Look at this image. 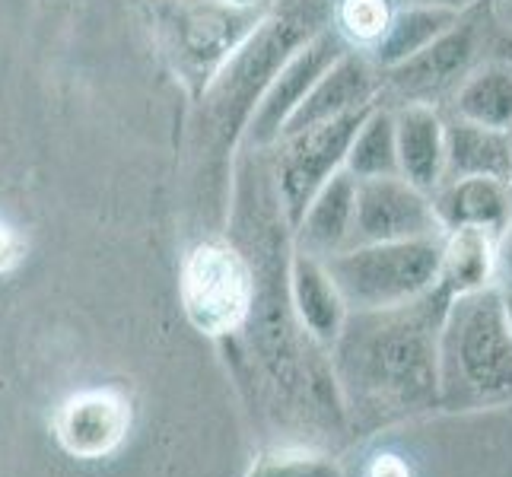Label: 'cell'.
Here are the masks:
<instances>
[{
  "label": "cell",
  "mask_w": 512,
  "mask_h": 477,
  "mask_svg": "<svg viewBox=\"0 0 512 477\" xmlns=\"http://www.w3.org/2000/svg\"><path fill=\"white\" fill-rule=\"evenodd\" d=\"M353 204H357V179L341 169L315 191L306 214L299 217L296 229V252L312 258H331L347 249L350 226H353Z\"/></svg>",
  "instance_id": "obj_14"
},
{
  "label": "cell",
  "mask_w": 512,
  "mask_h": 477,
  "mask_svg": "<svg viewBox=\"0 0 512 477\" xmlns=\"http://www.w3.org/2000/svg\"><path fill=\"white\" fill-rule=\"evenodd\" d=\"M449 102H452V118L509 131L512 128V61L478 64Z\"/></svg>",
  "instance_id": "obj_18"
},
{
  "label": "cell",
  "mask_w": 512,
  "mask_h": 477,
  "mask_svg": "<svg viewBox=\"0 0 512 477\" xmlns=\"http://www.w3.org/2000/svg\"><path fill=\"white\" fill-rule=\"evenodd\" d=\"M449 299L436 284L395 309L347 312L328 363L344 420L360 436L439 408L436 341Z\"/></svg>",
  "instance_id": "obj_1"
},
{
  "label": "cell",
  "mask_w": 512,
  "mask_h": 477,
  "mask_svg": "<svg viewBox=\"0 0 512 477\" xmlns=\"http://www.w3.org/2000/svg\"><path fill=\"white\" fill-rule=\"evenodd\" d=\"M439 408L512 404V325L500 287L449 299L436 341Z\"/></svg>",
  "instance_id": "obj_2"
},
{
  "label": "cell",
  "mask_w": 512,
  "mask_h": 477,
  "mask_svg": "<svg viewBox=\"0 0 512 477\" xmlns=\"http://www.w3.org/2000/svg\"><path fill=\"white\" fill-rule=\"evenodd\" d=\"M493 26L497 23H493L490 0L465 10L439 39L420 48L414 58L385 70L392 90L401 96V102L436 105L443 99H452L471 70L484 64V48L490 42Z\"/></svg>",
  "instance_id": "obj_6"
},
{
  "label": "cell",
  "mask_w": 512,
  "mask_h": 477,
  "mask_svg": "<svg viewBox=\"0 0 512 477\" xmlns=\"http://www.w3.org/2000/svg\"><path fill=\"white\" fill-rule=\"evenodd\" d=\"M392 4L388 0H341L338 7V26H341V39L353 45H366L373 48L388 23H392Z\"/></svg>",
  "instance_id": "obj_22"
},
{
  "label": "cell",
  "mask_w": 512,
  "mask_h": 477,
  "mask_svg": "<svg viewBox=\"0 0 512 477\" xmlns=\"http://www.w3.org/2000/svg\"><path fill=\"white\" fill-rule=\"evenodd\" d=\"M430 201L443 233L446 229H478L490 239H500L512 223V182L503 179H487V175L443 179Z\"/></svg>",
  "instance_id": "obj_12"
},
{
  "label": "cell",
  "mask_w": 512,
  "mask_h": 477,
  "mask_svg": "<svg viewBox=\"0 0 512 477\" xmlns=\"http://www.w3.org/2000/svg\"><path fill=\"white\" fill-rule=\"evenodd\" d=\"M125 430V411L121 401L109 395H83L67 404L61 420V436L70 452L77 455H99L121 439Z\"/></svg>",
  "instance_id": "obj_20"
},
{
  "label": "cell",
  "mask_w": 512,
  "mask_h": 477,
  "mask_svg": "<svg viewBox=\"0 0 512 477\" xmlns=\"http://www.w3.org/2000/svg\"><path fill=\"white\" fill-rule=\"evenodd\" d=\"M373 105L347 112L341 118H331L325 125L280 137V156H277L274 179H277L280 207H284V217L290 226H296L299 217L306 214L315 191H319L334 172L344 169V156H347L350 140L363 125V118L369 115Z\"/></svg>",
  "instance_id": "obj_8"
},
{
  "label": "cell",
  "mask_w": 512,
  "mask_h": 477,
  "mask_svg": "<svg viewBox=\"0 0 512 477\" xmlns=\"http://www.w3.org/2000/svg\"><path fill=\"white\" fill-rule=\"evenodd\" d=\"M458 16L462 13L427 7V4H404L401 10L392 13V23H388L385 35L373 45V64L382 70L404 64L420 48H427L433 39H439Z\"/></svg>",
  "instance_id": "obj_19"
},
{
  "label": "cell",
  "mask_w": 512,
  "mask_h": 477,
  "mask_svg": "<svg viewBox=\"0 0 512 477\" xmlns=\"http://www.w3.org/2000/svg\"><path fill=\"white\" fill-rule=\"evenodd\" d=\"M16 249H20V245H16V236L10 233V226L0 223V271L10 268L16 261Z\"/></svg>",
  "instance_id": "obj_25"
},
{
  "label": "cell",
  "mask_w": 512,
  "mask_h": 477,
  "mask_svg": "<svg viewBox=\"0 0 512 477\" xmlns=\"http://www.w3.org/2000/svg\"><path fill=\"white\" fill-rule=\"evenodd\" d=\"M255 277L236 245L201 242L182 264V303L194 328L214 338L242 331L252 312Z\"/></svg>",
  "instance_id": "obj_7"
},
{
  "label": "cell",
  "mask_w": 512,
  "mask_h": 477,
  "mask_svg": "<svg viewBox=\"0 0 512 477\" xmlns=\"http://www.w3.org/2000/svg\"><path fill=\"white\" fill-rule=\"evenodd\" d=\"M509 134H512V128H509Z\"/></svg>",
  "instance_id": "obj_29"
},
{
  "label": "cell",
  "mask_w": 512,
  "mask_h": 477,
  "mask_svg": "<svg viewBox=\"0 0 512 477\" xmlns=\"http://www.w3.org/2000/svg\"><path fill=\"white\" fill-rule=\"evenodd\" d=\"M245 477H341V471L319 455L306 452H268Z\"/></svg>",
  "instance_id": "obj_23"
},
{
  "label": "cell",
  "mask_w": 512,
  "mask_h": 477,
  "mask_svg": "<svg viewBox=\"0 0 512 477\" xmlns=\"http://www.w3.org/2000/svg\"><path fill=\"white\" fill-rule=\"evenodd\" d=\"M503 303H506V315H509V325H512V296L503 293Z\"/></svg>",
  "instance_id": "obj_28"
},
{
  "label": "cell",
  "mask_w": 512,
  "mask_h": 477,
  "mask_svg": "<svg viewBox=\"0 0 512 477\" xmlns=\"http://www.w3.org/2000/svg\"><path fill=\"white\" fill-rule=\"evenodd\" d=\"M268 7L233 0H160V20L172 55L188 77L207 86L226 58L264 23Z\"/></svg>",
  "instance_id": "obj_5"
},
{
  "label": "cell",
  "mask_w": 512,
  "mask_h": 477,
  "mask_svg": "<svg viewBox=\"0 0 512 477\" xmlns=\"http://www.w3.org/2000/svg\"><path fill=\"white\" fill-rule=\"evenodd\" d=\"M344 51H350L347 42L331 29H319L306 45H299L293 51V58L280 67V74L268 86V93L261 96L258 109L252 112L249 128H245L249 144L255 147L277 144L280 134H284L287 118L296 112V105L309 96L312 86L322 80L325 70L338 61Z\"/></svg>",
  "instance_id": "obj_10"
},
{
  "label": "cell",
  "mask_w": 512,
  "mask_h": 477,
  "mask_svg": "<svg viewBox=\"0 0 512 477\" xmlns=\"http://www.w3.org/2000/svg\"><path fill=\"white\" fill-rule=\"evenodd\" d=\"M290 306L299 328L319 347H331L347 318V306L322 258L296 252L290 261Z\"/></svg>",
  "instance_id": "obj_15"
},
{
  "label": "cell",
  "mask_w": 512,
  "mask_h": 477,
  "mask_svg": "<svg viewBox=\"0 0 512 477\" xmlns=\"http://www.w3.org/2000/svg\"><path fill=\"white\" fill-rule=\"evenodd\" d=\"M490 10H493V23H497V29H503L512 39V0H490Z\"/></svg>",
  "instance_id": "obj_26"
},
{
  "label": "cell",
  "mask_w": 512,
  "mask_h": 477,
  "mask_svg": "<svg viewBox=\"0 0 512 477\" xmlns=\"http://www.w3.org/2000/svg\"><path fill=\"white\" fill-rule=\"evenodd\" d=\"M439 287L452 299L497 287V239L478 229H446L439 239Z\"/></svg>",
  "instance_id": "obj_17"
},
{
  "label": "cell",
  "mask_w": 512,
  "mask_h": 477,
  "mask_svg": "<svg viewBox=\"0 0 512 477\" xmlns=\"http://www.w3.org/2000/svg\"><path fill=\"white\" fill-rule=\"evenodd\" d=\"M319 32L312 20L299 10H284L264 16V23L245 39L226 64L204 86V144L214 150L210 156L223 163L233 153L236 140L249 128V118L258 109L261 96L280 74L293 51L306 45Z\"/></svg>",
  "instance_id": "obj_3"
},
{
  "label": "cell",
  "mask_w": 512,
  "mask_h": 477,
  "mask_svg": "<svg viewBox=\"0 0 512 477\" xmlns=\"http://www.w3.org/2000/svg\"><path fill=\"white\" fill-rule=\"evenodd\" d=\"M462 175L512 182V134L446 118V179H462Z\"/></svg>",
  "instance_id": "obj_16"
},
{
  "label": "cell",
  "mask_w": 512,
  "mask_h": 477,
  "mask_svg": "<svg viewBox=\"0 0 512 477\" xmlns=\"http://www.w3.org/2000/svg\"><path fill=\"white\" fill-rule=\"evenodd\" d=\"M404 4H427V7H439V10L465 13V10H471V7L484 4V0H404Z\"/></svg>",
  "instance_id": "obj_27"
},
{
  "label": "cell",
  "mask_w": 512,
  "mask_h": 477,
  "mask_svg": "<svg viewBox=\"0 0 512 477\" xmlns=\"http://www.w3.org/2000/svg\"><path fill=\"white\" fill-rule=\"evenodd\" d=\"M392 115L398 175L433 194L446 179V115L423 102H401Z\"/></svg>",
  "instance_id": "obj_13"
},
{
  "label": "cell",
  "mask_w": 512,
  "mask_h": 477,
  "mask_svg": "<svg viewBox=\"0 0 512 477\" xmlns=\"http://www.w3.org/2000/svg\"><path fill=\"white\" fill-rule=\"evenodd\" d=\"M376 93H379L376 67L363 55H357V51H344V55L325 70L322 80L312 86L309 96L296 105V112L287 118L280 137H290L296 131L325 125V121L341 118L347 112L366 109V105H373Z\"/></svg>",
  "instance_id": "obj_11"
},
{
  "label": "cell",
  "mask_w": 512,
  "mask_h": 477,
  "mask_svg": "<svg viewBox=\"0 0 512 477\" xmlns=\"http://www.w3.org/2000/svg\"><path fill=\"white\" fill-rule=\"evenodd\" d=\"M439 239L369 242L325 258L347 312H373L414 303L439 280Z\"/></svg>",
  "instance_id": "obj_4"
},
{
  "label": "cell",
  "mask_w": 512,
  "mask_h": 477,
  "mask_svg": "<svg viewBox=\"0 0 512 477\" xmlns=\"http://www.w3.org/2000/svg\"><path fill=\"white\" fill-rule=\"evenodd\" d=\"M430 236H443V226L436 220L427 191L414 188L401 175L357 182V204H353L347 249L369 242H404Z\"/></svg>",
  "instance_id": "obj_9"
},
{
  "label": "cell",
  "mask_w": 512,
  "mask_h": 477,
  "mask_svg": "<svg viewBox=\"0 0 512 477\" xmlns=\"http://www.w3.org/2000/svg\"><path fill=\"white\" fill-rule=\"evenodd\" d=\"M497 287H500V293L512 296V223L497 239Z\"/></svg>",
  "instance_id": "obj_24"
},
{
  "label": "cell",
  "mask_w": 512,
  "mask_h": 477,
  "mask_svg": "<svg viewBox=\"0 0 512 477\" xmlns=\"http://www.w3.org/2000/svg\"><path fill=\"white\" fill-rule=\"evenodd\" d=\"M344 169L353 179H382V175H398V147H395V115L376 102L363 125L353 134Z\"/></svg>",
  "instance_id": "obj_21"
}]
</instances>
